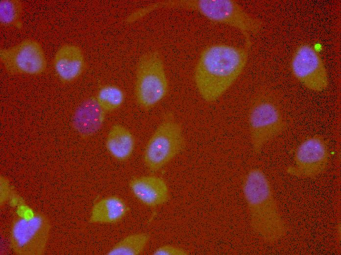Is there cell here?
Returning a JSON list of instances; mask_svg holds the SVG:
<instances>
[{
    "label": "cell",
    "instance_id": "6da1fadb",
    "mask_svg": "<svg viewBox=\"0 0 341 255\" xmlns=\"http://www.w3.org/2000/svg\"><path fill=\"white\" fill-rule=\"evenodd\" d=\"M248 49L219 44L202 50L195 67L194 81L205 101H216L234 83L246 65Z\"/></svg>",
    "mask_w": 341,
    "mask_h": 255
},
{
    "label": "cell",
    "instance_id": "7a4b0ae2",
    "mask_svg": "<svg viewBox=\"0 0 341 255\" xmlns=\"http://www.w3.org/2000/svg\"><path fill=\"white\" fill-rule=\"evenodd\" d=\"M242 188L253 231L270 243L284 237L286 225L264 172L259 168L250 170L244 178Z\"/></svg>",
    "mask_w": 341,
    "mask_h": 255
},
{
    "label": "cell",
    "instance_id": "3957f363",
    "mask_svg": "<svg viewBox=\"0 0 341 255\" xmlns=\"http://www.w3.org/2000/svg\"><path fill=\"white\" fill-rule=\"evenodd\" d=\"M158 7H174L195 11L211 22L225 25L239 30L244 37L246 47L251 38L259 33L263 22L246 12L233 0H176L157 3Z\"/></svg>",
    "mask_w": 341,
    "mask_h": 255
},
{
    "label": "cell",
    "instance_id": "277c9868",
    "mask_svg": "<svg viewBox=\"0 0 341 255\" xmlns=\"http://www.w3.org/2000/svg\"><path fill=\"white\" fill-rule=\"evenodd\" d=\"M248 124L250 142L255 153H259L286 128L280 103L268 89L261 88L253 96L248 113Z\"/></svg>",
    "mask_w": 341,
    "mask_h": 255
},
{
    "label": "cell",
    "instance_id": "5b68a950",
    "mask_svg": "<svg viewBox=\"0 0 341 255\" xmlns=\"http://www.w3.org/2000/svg\"><path fill=\"white\" fill-rule=\"evenodd\" d=\"M51 224L48 217L39 212L27 210L18 214L11 227L10 245L21 255H41L46 250Z\"/></svg>",
    "mask_w": 341,
    "mask_h": 255
},
{
    "label": "cell",
    "instance_id": "8992f818",
    "mask_svg": "<svg viewBox=\"0 0 341 255\" xmlns=\"http://www.w3.org/2000/svg\"><path fill=\"white\" fill-rule=\"evenodd\" d=\"M168 81L163 59L156 51L144 54L136 70L135 94L138 104L152 108L161 101L168 91Z\"/></svg>",
    "mask_w": 341,
    "mask_h": 255
},
{
    "label": "cell",
    "instance_id": "52a82bcc",
    "mask_svg": "<svg viewBox=\"0 0 341 255\" xmlns=\"http://www.w3.org/2000/svg\"><path fill=\"white\" fill-rule=\"evenodd\" d=\"M185 139L181 125L171 116L166 117L146 146L144 161L151 172L160 170L184 148Z\"/></svg>",
    "mask_w": 341,
    "mask_h": 255
},
{
    "label": "cell",
    "instance_id": "ba28073f",
    "mask_svg": "<svg viewBox=\"0 0 341 255\" xmlns=\"http://www.w3.org/2000/svg\"><path fill=\"white\" fill-rule=\"evenodd\" d=\"M290 66L293 76L308 89L320 92L328 87L326 68L311 45L304 43L298 46L293 52Z\"/></svg>",
    "mask_w": 341,
    "mask_h": 255
},
{
    "label": "cell",
    "instance_id": "9c48e42d",
    "mask_svg": "<svg viewBox=\"0 0 341 255\" xmlns=\"http://www.w3.org/2000/svg\"><path fill=\"white\" fill-rule=\"evenodd\" d=\"M0 59L6 71L12 75H40L46 70L47 65L40 44L31 39L0 49Z\"/></svg>",
    "mask_w": 341,
    "mask_h": 255
},
{
    "label": "cell",
    "instance_id": "30bf717a",
    "mask_svg": "<svg viewBox=\"0 0 341 255\" xmlns=\"http://www.w3.org/2000/svg\"><path fill=\"white\" fill-rule=\"evenodd\" d=\"M329 159L326 142L316 134L303 140L296 148L293 164L287 170L290 175L301 178H314L326 169Z\"/></svg>",
    "mask_w": 341,
    "mask_h": 255
},
{
    "label": "cell",
    "instance_id": "8fae6325",
    "mask_svg": "<svg viewBox=\"0 0 341 255\" xmlns=\"http://www.w3.org/2000/svg\"><path fill=\"white\" fill-rule=\"evenodd\" d=\"M53 66L55 71L63 83H70L83 73L85 59L81 49L73 44H66L56 52Z\"/></svg>",
    "mask_w": 341,
    "mask_h": 255
},
{
    "label": "cell",
    "instance_id": "7c38bea8",
    "mask_svg": "<svg viewBox=\"0 0 341 255\" xmlns=\"http://www.w3.org/2000/svg\"><path fill=\"white\" fill-rule=\"evenodd\" d=\"M130 187L135 197L149 206H156L166 203L169 192L165 181L156 176H143L132 179Z\"/></svg>",
    "mask_w": 341,
    "mask_h": 255
},
{
    "label": "cell",
    "instance_id": "4fadbf2b",
    "mask_svg": "<svg viewBox=\"0 0 341 255\" xmlns=\"http://www.w3.org/2000/svg\"><path fill=\"white\" fill-rule=\"evenodd\" d=\"M106 113L98 104L96 97L88 98L75 112L73 120V127L82 137L91 136L102 126Z\"/></svg>",
    "mask_w": 341,
    "mask_h": 255
},
{
    "label": "cell",
    "instance_id": "5bb4252c",
    "mask_svg": "<svg viewBox=\"0 0 341 255\" xmlns=\"http://www.w3.org/2000/svg\"><path fill=\"white\" fill-rule=\"evenodd\" d=\"M128 210V207L121 199L116 196L108 197L93 206L89 221L92 223H115L120 221Z\"/></svg>",
    "mask_w": 341,
    "mask_h": 255
},
{
    "label": "cell",
    "instance_id": "9a60e30c",
    "mask_svg": "<svg viewBox=\"0 0 341 255\" xmlns=\"http://www.w3.org/2000/svg\"><path fill=\"white\" fill-rule=\"evenodd\" d=\"M135 140L131 132L124 127L116 124L110 128L106 140L109 153L120 161L127 159L131 155Z\"/></svg>",
    "mask_w": 341,
    "mask_h": 255
},
{
    "label": "cell",
    "instance_id": "2e32d148",
    "mask_svg": "<svg viewBox=\"0 0 341 255\" xmlns=\"http://www.w3.org/2000/svg\"><path fill=\"white\" fill-rule=\"evenodd\" d=\"M149 239L146 233L130 235L116 244L107 253L110 255H138L140 254Z\"/></svg>",
    "mask_w": 341,
    "mask_h": 255
},
{
    "label": "cell",
    "instance_id": "e0dca14e",
    "mask_svg": "<svg viewBox=\"0 0 341 255\" xmlns=\"http://www.w3.org/2000/svg\"><path fill=\"white\" fill-rule=\"evenodd\" d=\"M124 98L123 91L119 87L112 85H105L98 91L96 100L103 110L106 112L113 111L122 103Z\"/></svg>",
    "mask_w": 341,
    "mask_h": 255
},
{
    "label": "cell",
    "instance_id": "ac0fdd59",
    "mask_svg": "<svg viewBox=\"0 0 341 255\" xmlns=\"http://www.w3.org/2000/svg\"><path fill=\"white\" fill-rule=\"evenodd\" d=\"M23 6L18 0H2L0 2V22L5 26H19Z\"/></svg>",
    "mask_w": 341,
    "mask_h": 255
},
{
    "label": "cell",
    "instance_id": "d6986e66",
    "mask_svg": "<svg viewBox=\"0 0 341 255\" xmlns=\"http://www.w3.org/2000/svg\"><path fill=\"white\" fill-rule=\"evenodd\" d=\"M155 255H187L186 250L171 245H163L157 248L153 253Z\"/></svg>",
    "mask_w": 341,
    "mask_h": 255
},
{
    "label": "cell",
    "instance_id": "ffe728a7",
    "mask_svg": "<svg viewBox=\"0 0 341 255\" xmlns=\"http://www.w3.org/2000/svg\"><path fill=\"white\" fill-rule=\"evenodd\" d=\"M0 184V205H3L9 199L12 194V189L8 179L1 176Z\"/></svg>",
    "mask_w": 341,
    "mask_h": 255
}]
</instances>
